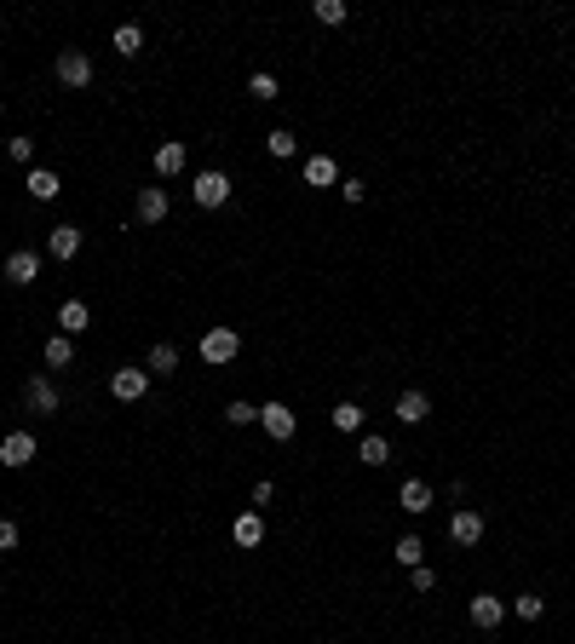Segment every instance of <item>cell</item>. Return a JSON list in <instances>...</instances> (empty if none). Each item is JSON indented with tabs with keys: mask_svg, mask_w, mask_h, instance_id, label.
Returning a JSON list of instances; mask_svg holds the SVG:
<instances>
[{
	"mask_svg": "<svg viewBox=\"0 0 575 644\" xmlns=\"http://www.w3.org/2000/svg\"><path fill=\"white\" fill-rule=\"evenodd\" d=\"M225 420H230V426H253V420H260V403H242V397H236V403L225 409Z\"/></svg>",
	"mask_w": 575,
	"mask_h": 644,
	"instance_id": "cell-28",
	"label": "cell"
},
{
	"mask_svg": "<svg viewBox=\"0 0 575 644\" xmlns=\"http://www.w3.org/2000/svg\"><path fill=\"white\" fill-rule=\"evenodd\" d=\"M29 460H35V437L29 432H6L0 437V466L18 472V466H29Z\"/></svg>",
	"mask_w": 575,
	"mask_h": 644,
	"instance_id": "cell-5",
	"label": "cell"
},
{
	"mask_svg": "<svg viewBox=\"0 0 575 644\" xmlns=\"http://www.w3.org/2000/svg\"><path fill=\"white\" fill-rule=\"evenodd\" d=\"M87 322H92V311L81 306V299H69V306L58 311V328H64V334H81V328H87Z\"/></svg>",
	"mask_w": 575,
	"mask_h": 644,
	"instance_id": "cell-21",
	"label": "cell"
},
{
	"mask_svg": "<svg viewBox=\"0 0 575 644\" xmlns=\"http://www.w3.org/2000/svg\"><path fill=\"white\" fill-rule=\"evenodd\" d=\"M23 397H29V409H35V415H58V386L46 380V374H35V380L23 386Z\"/></svg>",
	"mask_w": 575,
	"mask_h": 644,
	"instance_id": "cell-9",
	"label": "cell"
},
{
	"mask_svg": "<svg viewBox=\"0 0 575 644\" xmlns=\"http://www.w3.org/2000/svg\"><path fill=\"white\" fill-rule=\"evenodd\" d=\"M156 173H162V179H179V173H185V144H179V139H167L162 150H156Z\"/></svg>",
	"mask_w": 575,
	"mask_h": 644,
	"instance_id": "cell-16",
	"label": "cell"
},
{
	"mask_svg": "<svg viewBox=\"0 0 575 644\" xmlns=\"http://www.w3.org/2000/svg\"><path fill=\"white\" fill-rule=\"evenodd\" d=\"M339 196H346V202H363V196H369V185H363V179H339Z\"/></svg>",
	"mask_w": 575,
	"mask_h": 644,
	"instance_id": "cell-32",
	"label": "cell"
},
{
	"mask_svg": "<svg viewBox=\"0 0 575 644\" xmlns=\"http://www.w3.org/2000/svg\"><path fill=\"white\" fill-rule=\"evenodd\" d=\"M58 81L64 87H92V58L87 52H58Z\"/></svg>",
	"mask_w": 575,
	"mask_h": 644,
	"instance_id": "cell-6",
	"label": "cell"
},
{
	"mask_svg": "<svg viewBox=\"0 0 575 644\" xmlns=\"http://www.w3.org/2000/svg\"><path fill=\"white\" fill-rule=\"evenodd\" d=\"M426 415H432L426 392H403L397 397V420H403V426H426Z\"/></svg>",
	"mask_w": 575,
	"mask_h": 644,
	"instance_id": "cell-14",
	"label": "cell"
},
{
	"mask_svg": "<svg viewBox=\"0 0 575 644\" xmlns=\"http://www.w3.org/2000/svg\"><path fill=\"white\" fill-rule=\"evenodd\" d=\"M518 616H523V622H541V616H547V599H535V592H518Z\"/></svg>",
	"mask_w": 575,
	"mask_h": 644,
	"instance_id": "cell-30",
	"label": "cell"
},
{
	"mask_svg": "<svg viewBox=\"0 0 575 644\" xmlns=\"http://www.w3.org/2000/svg\"><path fill=\"white\" fill-rule=\"evenodd\" d=\"M139 219H144V225H162V219H167V190L162 185H144L139 190Z\"/></svg>",
	"mask_w": 575,
	"mask_h": 644,
	"instance_id": "cell-13",
	"label": "cell"
},
{
	"mask_svg": "<svg viewBox=\"0 0 575 644\" xmlns=\"http://www.w3.org/2000/svg\"><path fill=\"white\" fill-rule=\"evenodd\" d=\"M397 501H403V513H426V506H432V483L409 478V483H403V495H397Z\"/></svg>",
	"mask_w": 575,
	"mask_h": 644,
	"instance_id": "cell-18",
	"label": "cell"
},
{
	"mask_svg": "<svg viewBox=\"0 0 575 644\" xmlns=\"http://www.w3.org/2000/svg\"><path fill=\"white\" fill-rule=\"evenodd\" d=\"M144 369H150V374H173L179 369V346H167V339H162V346H150V362H144Z\"/></svg>",
	"mask_w": 575,
	"mask_h": 644,
	"instance_id": "cell-22",
	"label": "cell"
},
{
	"mask_svg": "<svg viewBox=\"0 0 575 644\" xmlns=\"http://www.w3.org/2000/svg\"><path fill=\"white\" fill-rule=\"evenodd\" d=\"M23 185H29V196H35V202H52L58 190H64V185H58V173H52V167H29V179H23Z\"/></svg>",
	"mask_w": 575,
	"mask_h": 644,
	"instance_id": "cell-17",
	"label": "cell"
},
{
	"mask_svg": "<svg viewBox=\"0 0 575 644\" xmlns=\"http://www.w3.org/2000/svg\"><path fill=\"white\" fill-rule=\"evenodd\" d=\"M265 150H271V155H276V162H288V155H299V139H293V132H288V127H276V132H271V139H265Z\"/></svg>",
	"mask_w": 575,
	"mask_h": 644,
	"instance_id": "cell-24",
	"label": "cell"
},
{
	"mask_svg": "<svg viewBox=\"0 0 575 644\" xmlns=\"http://www.w3.org/2000/svg\"><path fill=\"white\" fill-rule=\"evenodd\" d=\"M109 46H116L121 58H132V52L144 46V29H139V23H121V29H116V41H109Z\"/></svg>",
	"mask_w": 575,
	"mask_h": 644,
	"instance_id": "cell-23",
	"label": "cell"
},
{
	"mask_svg": "<svg viewBox=\"0 0 575 644\" xmlns=\"http://www.w3.org/2000/svg\"><path fill=\"white\" fill-rule=\"evenodd\" d=\"M449 536H455L460 546H478V541H483V513H472V506H460V513L449 518Z\"/></svg>",
	"mask_w": 575,
	"mask_h": 644,
	"instance_id": "cell-8",
	"label": "cell"
},
{
	"mask_svg": "<svg viewBox=\"0 0 575 644\" xmlns=\"http://www.w3.org/2000/svg\"><path fill=\"white\" fill-rule=\"evenodd\" d=\"M12 546H18V524H12V518H0V553H12Z\"/></svg>",
	"mask_w": 575,
	"mask_h": 644,
	"instance_id": "cell-33",
	"label": "cell"
},
{
	"mask_svg": "<svg viewBox=\"0 0 575 644\" xmlns=\"http://www.w3.org/2000/svg\"><path fill=\"white\" fill-rule=\"evenodd\" d=\"M334 432H363V409L357 403H334Z\"/></svg>",
	"mask_w": 575,
	"mask_h": 644,
	"instance_id": "cell-26",
	"label": "cell"
},
{
	"mask_svg": "<svg viewBox=\"0 0 575 644\" xmlns=\"http://www.w3.org/2000/svg\"><path fill=\"white\" fill-rule=\"evenodd\" d=\"M437 587V576H432V564H420V569H414V592H432Z\"/></svg>",
	"mask_w": 575,
	"mask_h": 644,
	"instance_id": "cell-34",
	"label": "cell"
},
{
	"mask_svg": "<svg viewBox=\"0 0 575 644\" xmlns=\"http://www.w3.org/2000/svg\"><path fill=\"white\" fill-rule=\"evenodd\" d=\"M305 185H311V190L339 185V167H334V155H305Z\"/></svg>",
	"mask_w": 575,
	"mask_h": 644,
	"instance_id": "cell-11",
	"label": "cell"
},
{
	"mask_svg": "<svg viewBox=\"0 0 575 644\" xmlns=\"http://www.w3.org/2000/svg\"><path fill=\"white\" fill-rule=\"evenodd\" d=\"M196 351H202V362L225 369V362H236V357H242V334H236V328H207Z\"/></svg>",
	"mask_w": 575,
	"mask_h": 644,
	"instance_id": "cell-1",
	"label": "cell"
},
{
	"mask_svg": "<svg viewBox=\"0 0 575 644\" xmlns=\"http://www.w3.org/2000/svg\"><path fill=\"white\" fill-rule=\"evenodd\" d=\"M190 190H196V208H225V202H230V179L219 173V167H202Z\"/></svg>",
	"mask_w": 575,
	"mask_h": 644,
	"instance_id": "cell-2",
	"label": "cell"
},
{
	"mask_svg": "<svg viewBox=\"0 0 575 644\" xmlns=\"http://www.w3.org/2000/svg\"><path fill=\"white\" fill-rule=\"evenodd\" d=\"M260 426H265V437H276V443H288V437L299 432V415H293L288 403H260Z\"/></svg>",
	"mask_w": 575,
	"mask_h": 644,
	"instance_id": "cell-3",
	"label": "cell"
},
{
	"mask_svg": "<svg viewBox=\"0 0 575 644\" xmlns=\"http://www.w3.org/2000/svg\"><path fill=\"white\" fill-rule=\"evenodd\" d=\"M500 622H507V604H500L495 592H478V599H472V627L489 633V627H500Z\"/></svg>",
	"mask_w": 575,
	"mask_h": 644,
	"instance_id": "cell-10",
	"label": "cell"
},
{
	"mask_svg": "<svg viewBox=\"0 0 575 644\" xmlns=\"http://www.w3.org/2000/svg\"><path fill=\"white\" fill-rule=\"evenodd\" d=\"M109 392H116L121 403H139V397L150 392V369H116L109 374Z\"/></svg>",
	"mask_w": 575,
	"mask_h": 644,
	"instance_id": "cell-4",
	"label": "cell"
},
{
	"mask_svg": "<svg viewBox=\"0 0 575 644\" xmlns=\"http://www.w3.org/2000/svg\"><path fill=\"white\" fill-rule=\"evenodd\" d=\"M46 253H52L58 265H64V259H76V253H81V230H76V225H58L52 236H46Z\"/></svg>",
	"mask_w": 575,
	"mask_h": 644,
	"instance_id": "cell-12",
	"label": "cell"
},
{
	"mask_svg": "<svg viewBox=\"0 0 575 644\" xmlns=\"http://www.w3.org/2000/svg\"><path fill=\"white\" fill-rule=\"evenodd\" d=\"M76 362V346H69V334H52L46 339V369H69Z\"/></svg>",
	"mask_w": 575,
	"mask_h": 644,
	"instance_id": "cell-19",
	"label": "cell"
},
{
	"mask_svg": "<svg viewBox=\"0 0 575 644\" xmlns=\"http://www.w3.org/2000/svg\"><path fill=\"white\" fill-rule=\"evenodd\" d=\"M397 564L420 569V564H426V541H420V536H403V541H397Z\"/></svg>",
	"mask_w": 575,
	"mask_h": 644,
	"instance_id": "cell-25",
	"label": "cell"
},
{
	"mask_svg": "<svg viewBox=\"0 0 575 644\" xmlns=\"http://www.w3.org/2000/svg\"><path fill=\"white\" fill-rule=\"evenodd\" d=\"M357 460H363V466H386V460H391V443H386V437H363V443H357Z\"/></svg>",
	"mask_w": 575,
	"mask_h": 644,
	"instance_id": "cell-20",
	"label": "cell"
},
{
	"mask_svg": "<svg viewBox=\"0 0 575 644\" xmlns=\"http://www.w3.org/2000/svg\"><path fill=\"white\" fill-rule=\"evenodd\" d=\"M230 541H236V546H260L265 541V518L260 513H242L236 524H230Z\"/></svg>",
	"mask_w": 575,
	"mask_h": 644,
	"instance_id": "cell-15",
	"label": "cell"
},
{
	"mask_svg": "<svg viewBox=\"0 0 575 644\" xmlns=\"http://www.w3.org/2000/svg\"><path fill=\"white\" fill-rule=\"evenodd\" d=\"M248 92H253L260 104H271V99H276V76H271V69H260V76L248 81Z\"/></svg>",
	"mask_w": 575,
	"mask_h": 644,
	"instance_id": "cell-29",
	"label": "cell"
},
{
	"mask_svg": "<svg viewBox=\"0 0 575 644\" xmlns=\"http://www.w3.org/2000/svg\"><path fill=\"white\" fill-rule=\"evenodd\" d=\"M6 276H12L18 288H29L35 276H41V253H29V248H12V253H6Z\"/></svg>",
	"mask_w": 575,
	"mask_h": 644,
	"instance_id": "cell-7",
	"label": "cell"
},
{
	"mask_svg": "<svg viewBox=\"0 0 575 644\" xmlns=\"http://www.w3.org/2000/svg\"><path fill=\"white\" fill-rule=\"evenodd\" d=\"M6 155H12V162H29V155H35V139H6Z\"/></svg>",
	"mask_w": 575,
	"mask_h": 644,
	"instance_id": "cell-31",
	"label": "cell"
},
{
	"mask_svg": "<svg viewBox=\"0 0 575 644\" xmlns=\"http://www.w3.org/2000/svg\"><path fill=\"white\" fill-rule=\"evenodd\" d=\"M316 23H328V29H334V23H346V0H316Z\"/></svg>",
	"mask_w": 575,
	"mask_h": 644,
	"instance_id": "cell-27",
	"label": "cell"
}]
</instances>
